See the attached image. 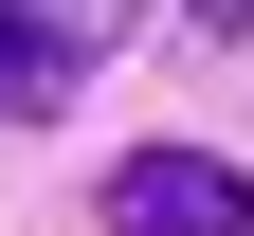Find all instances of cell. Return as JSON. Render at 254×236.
<instances>
[{
    "label": "cell",
    "mask_w": 254,
    "mask_h": 236,
    "mask_svg": "<svg viewBox=\"0 0 254 236\" xmlns=\"http://www.w3.org/2000/svg\"><path fill=\"white\" fill-rule=\"evenodd\" d=\"M73 73H91L73 18H55V0H0V109H73Z\"/></svg>",
    "instance_id": "2"
},
{
    "label": "cell",
    "mask_w": 254,
    "mask_h": 236,
    "mask_svg": "<svg viewBox=\"0 0 254 236\" xmlns=\"http://www.w3.org/2000/svg\"><path fill=\"white\" fill-rule=\"evenodd\" d=\"M109 218H127V236H254V182H236L218 146H127V163H109Z\"/></svg>",
    "instance_id": "1"
},
{
    "label": "cell",
    "mask_w": 254,
    "mask_h": 236,
    "mask_svg": "<svg viewBox=\"0 0 254 236\" xmlns=\"http://www.w3.org/2000/svg\"><path fill=\"white\" fill-rule=\"evenodd\" d=\"M200 18H218V37H254V0H200Z\"/></svg>",
    "instance_id": "3"
}]
</instances>
